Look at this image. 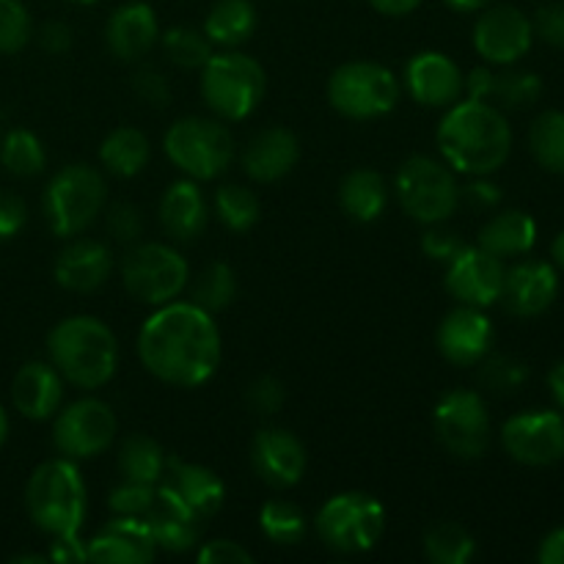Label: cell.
I'll return each mask as SVG.
<instances>
[{
  "label": "cell",
  "mask_w": 564,
  "mask_h": 564,
  "mask_svg": "<svg viewBox=\"0 0 564 564\" xmlns=\"http://www.w3.org/2000/svg\"><path fill=\"white\" fill-rule=\"evenodd\" d=\"M160 42H163V50L171 64L182 66V69H204V64L213 58V42L202 31H196V28H169L160 36Z\"/></svg>",
  "instance_id": "60d3db41"
},
{
  "label": "cell",
  "mask_w": 564,
  "mask_h": 564,
  "mask_svg": "<svg viewBox=\"0 0 564 564\" xmlns=\"http://www.w3.org/2000/svg\"><path fill=\"white\" fill-rule=\"evenodd\" d=\"M369 6L386 17H405L411 11H416L422 6V0H369Z\"/></svg>",
  "instance_id": "6f0895ef"
},
{
  "label": "cell",
  "mask_w": 564,
  "mask_h": 564,
  "mask_svg": "<svg viewBox=\"0 0 564 564\" xmlns=\"http://www.w3.org/2000/svg\"><path fill=\"white\" fill-rule=\"evenodd\" d=\"M538 562L540 564H564V527L554 529L543 538L538 549Z\"/></svg>",
  "instance_id": "9f6ffc18"
},
{
  "label": "cell",
  "mask_w": 564,
  "mask_h": 564,
  "mask_svg": "<svg viewBox=\"0 0 564 564\" xmlns=\"http://www.w3.org/2000/svg\"><path fill=\"white\" fill-rule=\"evenodd\" d=\"M25 510L33 527L50 538L77 534L86 521V482L69 457L42 463L31 474L25 488Z\"/></svg>",
  "instance_id": "277c9868"
},
{
  "label": "cell",
  "mask_w": 564,
  "mask_h": 564,
  "mask_svg": "<svg viewBox=\"0 0 564 564\" xmlns=\"http://www.w3.org/2000/svg\"><path fill=\"white\" fill-rule=\"evenodd\" d=\"M14 564H22V562H31V564H42V562H47V556H42V554H31V556H14V560H11Z\"/></svg>",
  "instance_id": "be15d7a7"
},
{
  "label": "cell",
  "mask_w": 564,
  "mask_h": 564,
  "mask_svg": "<svg viewBox=\"0 0 564 564\" xmlns=\"http://www.w3.org/2000/svg\"><path fill=\"white\" fill-rule=\"evenodd\" d=\"M262 534L275 545H297L306 538V516L301 507L284 499H270L259 512Z\"/></svg>",
  "instance_id": "f35d334b"
},
{
  "label": "cell",
  "mask_w": 564,
  "mask_h": 564,
  "mask_svg": "<svg viewBox=\"0 0 564 564\" xmlns=\"http://www.w3.org/2000/svg\"><path fill=\"white\" fill-rule=\"evenodd\" d=\"M0 163L6 165V171L22 180H31L44 171L47 163V154H44L42 141H39L33 132L28 130H11L6 135L3 147H0Z\"/></svg>",
  "instance_id": "ab89813d"
},
{
  "label": "cell",
  "mask_w": 564,
  "mask_h": 564,
  "mask_svg": "<svg viewBox=\"0 0 564 564\" xmlns=\"http://www.w3.org/2000/svg\"><path fill=\"white\" fill-rule=\"evenodd\" d=\"M435 143L449 169L471 176H490L510 158L512 130L496 105L457 99L441 119Z\"/></svg>",
  "instance_id": "7a4b0ae2"
},
{
  "label": "cell",
  "mask_w": 564,
  "mask_h": 564,
  "mask_svg": "<svg viewBox=\"0 0 564 564\" xmlns=\"http://www.w3.org/2000/svg\"><path fill=\"white\" fill-rule=\"evenodd\" d=\"M31 39V14L22 0H0V53H20Z\"/></svg>",
  "instance_id": "7bdbcfd3"
},
{
  "label": "cell",
  "mask_w": 564,
  "mask_h": 564,
  "mask_svg": "<svg viewBox=\"0 0 564 564\" xmlns=\"http://www.w3.org/2000/svg\"><path fill=\"white\" fill-rule=\"evenodd\" d=\"M251 466L257 477L270 488H295L306 474V449L290 430L264 427L253 435Z\"/></svg>",
  "instance_id": "e0dca14e"
},
{
  "label": "cell",
  "mask_w": 564,
  "mask_h": 564,
  "mask_svg": "<svg viewBox=\"0 0 564 564\" xmlns=\"http://www.w3.org/2000/svg\"><path fill=\"white\" fill-rule=\"evenodd\" d=\"M534 36L543 39L551 47L564 50V3H549L534 14Z\"/></svg>",
  "instance_id": "c3c4849f"
},
{
  "label": "cell",
  "mask_w": 564,
  "mask_h": 564,
  "mask_svg": "<svg viewBox=\"0 0 564 564\" xmlns=\"http://www.w3.org/2000/svg\"><path fill=\"white\" fill-rule=\"evenodd\" d=\"M257 31L251 0H218L204 20V36L220 47H240Z\"/></svg>",
  "instance_id": "1f68e13d"
},
{
  "label": "cell",
  "mask_w": 564,
  "mask_h": 564,
  "mask_svg": "<svg viewBox=\"0 0 564 564\" xmlns=\"http://www.w3.org/2000/svg\"><path fill=\"white\" fill-rule=\"evenodd\" d=\"M237 295V279L235 270L226 262H213L209 268H204L196 275V281L191 284V303H196L204 312L215 314L224 312L231 306Z\"/></svg>",
  "instance_id": "d590c367"
},
{
  "label": "cell",
  "mask_w": 564,
  "mask_h": 564,
  "mask_svg": "<svg viewBox=\"0 0 564 564\" xmlns=\"http://www.w3.org/2000/svg\"><path fill=\"white\" fill-rule=\"evenodd\" d=\"M463 94L468 99L496 105L499 110H521L538 102L543 80L534 72H494L488 66H477L463 83Z\"/></svg>",
  "instance_id": "7402d4cb"
},
{
  "label": "cell",
  "mask_w": 564,
  "mask_h": 564,
  "mask_svg": "<svg viewBox=\"0 0 564 564\" xmlns=\"http://www.w3.org/2000/svg\"><path fill=\"white\" fill-rule=\"evenodd\" d=\"M339 204L358 224H372L386 213L389 204V185L372 169H356L341 180Z\"/></svg>",
  "instance_id": "4dcf8cb0"
},
{
  "label": "cell",
  "mask_w": 564,
  "mask_h": 564,
  "mask_svg": "<svg viewBox=\"0 0 564 564\" xmlns=\"http://www.w3.org/2000/svg\"><path fill=\"white\" fill-rule=\"evenodd\" d=\"M113 257L105 242L75 240L55 259V281L69 292H94L110 279Z\"/></svg>",
  "instance_id": "83f0119b"
},
{
  "label": "cell",
  "mask_w": 564,
  "mask_h": 564,
  "mask_svg": "<svg viewBox=\"0 0 564 564\" xmlns=\"http://www.w3.org/2000/svg\"><path fill=\"white\" fill-rule=\"evenodd\" d=\"M158 551L149 523L135 516H116L86 545L88 562L97 564H147Z\"/></svg>",
  "instance_id": "ac0fdd59"
},
{
  "label": "cell",
  "mask_w": 564,
  "mask_h": 564,
  "mask_svg": "<svg viewBox=\"0 0 564 564\" xmlns=\"http://www.w3.org/2000/svg\"><path fill=\"white\" fill-rule=\"evenodd\" d=\"M207 220L209 209L196 180H176L165 187L163 198H160V224L171 240H198L207 229Z\"/></svg>",
  "instance_id": "f1b7e54d"
},
{
  "label": "cell",
  "mask_w": 564,
  "mask_h": 564,
  "mask_svg": "<svg viewBox=\"0 0 564 564\" xmlns=\"http://www.w3.org/2000/svg\"><path fill=\"white\" fill-rule=\"evenodd\" d=\"M460 202L474 209H494L501 202V187L494 185L488 176H477L466 187H460Z\"/></svg>",
  "instance_id": "f5cc1de1"
},
{
  "label": "cell",
  "mask_w": 564,
  "mask_h": 564,
  "mask_svg": "<svg viewBox=\"0 0 564 564\" xmlns=\"http://www.w3.org/2000/svg\"><path fill=\"white\" fill-rule=\"evenodd\" d=\"M198 564H251L253 554L235 540H209L198 549Z\"/></svg>",
  "instance_id": "f907efd6"
},
{
  "label": "cell",
  "mask_w": 564,
  "mask_h": 564,
  "mask_svg": "<svg viewBox=\"0 0 564 564\" xmlns=\"http://www.w3.org/2000/svg\"><path fill=\"white\" fill-rule=\"evenodd\" d=\"M549 389H551V397H554L556 405L564 411V361L554 364L549 372Z\"/></svg>",
  "instance_id": "680465c9"
},
{
  "label": "cell",
  "mask_w": 564,
  "mask_h": 564,
  "mask_svg": "<svg viewBox=\"0 0 564 564\" xmlns=\"http://www.w3.org/2000/svg\"><path fill=\"white\" fill-rule=\"evenodd\" d=\"M264 69L246 53H213L202 69V97L224 121H242L264 97Z\"/></svg>",
  "instance_id": "5b68a950"
},
{
  "label": "cell",
  "mask_w": 564,
  "mask_h": 564,
  "mask_svg": "<svg viewBox=\"0 0 564 564\" xmlns=\"http://www.w3.org/2000/svg\"><path fill=\"white\" fill-rule=\"evenodd\" d=\"M160 25L154 9L147 3H124L108 17L105 25V44H108L110 55L124 64L141 61L149 50L158 44Z\"/></svg>",
  "instance_id": "cb8c5ba5"
},
{
  "label": "cell",
  "mask_w": 564,
  "mask_h": 564,
  "mask_svg": "<svg viewBox=\"0 0 564 564\" xmlns=\"http://www.w3.org/2000/svg\"><path fill=\"white\" fill-rule=\"evenodd\" d=\"M154 496H158V488L154 485L143 482H121L119 488L110 490L108 507L113 516H135L143 518L149 512V507L154 505Z\"/></svg>",
  "instance_id": "ee69618b"
},
{
  "label": "cell",
  "mask_w": 564,
  "mask_h": 564,
  "mask_svg": "<svg viewBox=\"0 0 564 564\" xmlns=\"http://www.w3.org/2000/svg\"><path fill=\"white\" fill-rule=\"evenodd\" d=\"M132 91L147 105H154V108H163L171 99V86L165 75H160L158 69H149V66H143V69L132 75Z\"/></svg>",
  "instance_id": "7dc6e473"
},
{
  "label": "cell",
  "mask_w": 564,
  "mask_h": 564,
  "mask_svg": "<svg viewBox=\"0 0 564 564\" xmlns=\"http://www.w3.org/2000/svg\"><path fill=\"white\" fill-rule=\"evenodd\" d=\"M534 242H538V224L532 215L521 209H505L482 226L477 246L499 259H512L527 257Z\"/></svg>",
  "instance_id": "f546056e"
},
{
  "label": "cell",
  "mask_w": 564,
  "mask_h": 564,
  "mask_svg": "<svg viewBox=\"0 0 564 564\" xmlns=\"http://www.w3.org/2000/svg\"><path fill=\"white\" fill-rule=\"evenodd\" d=\"M444 3L455 11H482L488 9L494 0H444Z\"/></svg>",
  "instance_id": "91938a15"
},
{
  "label": "cell",
  "mask_w": 564,
  "mask_h": 564,
  "mask_svg": "<svg viewBox=\"0 0 564 564\" xmlns=\"http://www.w3.org/2000/svg\"><path fill=\"white\" fill-rule=\"evenodd\" d=\"M259 213H262V207H259V198L251 187L224 185L215 193V215L229 231H237V235L251 231L257 226Z\"/></svg>",
  "instance_id": "74e56055"
},
{
  "label": "cell",
  "mask_w": 564,
  "mask_h": 564,
  "mask_svg": "<svg viewBox=\"0 0 564 564\" xmlns=\"http://www.w3.org/2000/svg\"><path fill=\"white\" fill-rule=\"evenodd\" d=\"M11 400L25 419H53L64 400V378L53 364L28 361L11 383Z\"/></svg>",
  "instance_id": "d4e9b609"
},
{
  "label": "cell",
  "mask_w": 564,
  "mask_h": 564,
  "mask_svg": "<svg viewBox=\"0 0 564 564\" xmlns=\"http://www.w3.org/2000/svg\"><path fill=\"white\" fill-rule=\"evenodd\" d=\"M319 540L336 554H364L380 543L386 532V510L375 496L361 490L336 494L314 518Z\"/></svg>",
  "instance_id": "52a82bcc"
},
{
  "label": "cell",
  "mask_w": 564,
  "mask_h": 564,
  "mask_svg": "<svg viewBox=\"0 0 564 564\" xmlns=\"http://www.w3.org/2000/svg\"><path fill=\"white\" fill-rule=\"evenodd\" d=\"M50 562L61 564H75V562H88L86 545L77 540V534H61V538H53V545H50Z\"/></svg>",
  "instance_id": "db71d44e"
},
{
  "label": "cell",
  "mask_w": 564,
  "mask_h": 564,
  "mask_svg": "<svg viewBox=\"0 0 564 564\" xmlns=\"http://www.w3.org/2000/svg\"><path fill=\"white\" fill-rule=\"evenodd\" d=\"M532 42V20L516 6H488L474 25V50L496 66H510L521 61Z\"/></svg>",
  "instance_id": "2e32d148"
},
{
  "label": "cell",
  "mask_w": 564,
  "mask_h": 564,
  "mask_svg": "<svg viewBox=\"0 0 564 564\" xmlns=\"http://www.w3.org/2000/svg\"><path fill=\"white\" fill-rule=\"evenodd\" d=\"M505 259L494 257L479 246H463L446 262V292L463 306L488 308L501 297L505 286Z\"/></svg>",
  "instance_id": "9a60e30c"
},
{
  "label": "cell",
  "mask_w": 564,
  "mask_h": 564,
  "mask_svg": "<svg viewBox=\"0 0 564 564\" xmlns=\"http://www.w3.org/2000/svg\"><path fill=\"white\" fill-rule=\"evenodd\" d=\"M433 427L441 446L457 460H477L490 446V416L485 400L471 389H455L438 400Z\"/></svg>",
  "instance_id": "7c38bea8"
},
{
  "label": "cell",
  "mask_w": 564,
  "mask_h": 564,
  "mask_svg": "<svg viewBox=\"0 0 564 564\" xmlns=\"http://www.w3.org/2000/svg\"><path fill=\"white\" fill-rule=\"evenodd\" d=\"M529 149L534 160L551 174H564V113L545 110L529 130Z\"/></svg>",
  "instance_id": "e575fe53"
},
{
  "label": "cell",
  "mask_w": 564,
  "mask_h": 564,
  "mask_svg": "<svg viewBox=\"0 0 564 564\" xmlns=\"http://www.w3.org/2000/svg\"><path fill=\"white\" fill-rule=\"evenodd\" d=\"M438 350L455 367H474L482 361L494 345V325L477 306H457L441 319Z\"/></svg>",
  "instance_id": "d6986e66"
},
{
  "label": "cell",
  "mask_w": 564,
  "mask_h": 564,
  "mask_svg": "<svg viewBox=\"0 0 564 564\" xmlns=\"http://www.w3.org/2000/svg\"><path fill=\"white\" fill-rule=\"evenodd\" d=\"M47 352L61 378L77 389H99L119 367V341L113 330L91 314L61 319L50 330Z\"/></svg>",
  "instance_id": "3957f363"
},
{
  "label": "cell",
  "mask_w": 564,
  "mask_h": 564,
  "mask_svg": "<svg viewBox=\"0 0 564 564\" xmlns=\"http://www.w3.org/2000/svg\"><path fill=\"white\" fill-rule=\"evenodd\" d=\"M460 66L444 53H416L405 66V88L424 108H449L463 97Z\"/></svg>",
  "instance_id": "ffe728a7"
},
{
  "label": "cell",
  "mask_w": 564,
  "mask_h": 564,
  "mask_svg": "<svg viewBox=\"0 0 564 564\" xmlns=\"http://www.w3.org/2000/svg\"><path fill=\"white\" fill-rule=\"evenodd\" d=\"M160 482L174 490L202 521L213 518L226 501V488L218 474L198 463L180 460V457H169V466H165Z\"/></svg>",
  "instance_id": "4316f807"
},
{
  "label": "cell",
  "mask_w": 564,
  "mask_h": 564,
  "mask_svg": "<svg viewBox=\"0 0 564 564\" xmlns=\"http://www.w3.org/2000/svg\"><path fill=\"white\" fill-rule=\"evenodd\" d=\"M424 554L435 564H468L477 554V540L460 523H438L424 538Z\"/></svg>",
  "instance_id": "8d00e7d4"
},
{
  "label": "cell",
  "mask_w": 564,
  "mask_h": 564,
  "mask_svg": "<svg viewBox=\"0 0 564 564\" xmlns=\"http://www.w3.org/2000/svg\"><path fill=\"white\" fill-rule=\"evenodd\" d=\"M501 446L521 466H554L564 460V416L556 411H529L507 419Z\"/></svg>",
  "instance_id": "5bb4252c"
},
{
  "label": "cell",
  "mask_w": 564,
  "mask_h": 564,
  "mask_svg": "<svg viewBox=\"0 0 564 564\" xmlns=\"http://www.w3.org/2000/svg\"><path fill=\"white\" fill-rule=\"evenodd\" d=\"M394 193L405 215L424 226L444 224L460 204L455 174L433 158H408L394 176Z\"/></svg>",
  "instance_id": "30bf717a"
},
{
  "label": "cell",
  "mask_w": 564,
  "mask_h": 564,
  "mask_svg": "<svg viewBox=\"0 0 564 564\" xmlns=\"http://www.w3.org/2000/svg\"><path fill=\"white\" fill-rule=\"evenodd\" d=\"M39 42H42V47L47 50V53H66V50L72 47V31L66 22H47V25L42 28V33H39Z\"/></svg>",
  "instance_id": "11a10c76"
},
{
  "label": "cell",
  "mask_w": 564,
  "mask_h": 564,
  "mask_svg": "<svg viewBox=\"0 0 564 564\" xmlns=\"http://www.w3.org/2000/svg\"><path fill=\"white\" fill-rule=\"evenodd\" d=\"M246 402L253 413H259V416H273V413H279L281 405H284V386H281V380L264 375V378H257L248 386Z\"/></svg>",
  "instance_id": "f6af8a7d"
},
{
  "label": "cell",
  "mask_w": 564,
  "mask_h": 564,
  "mask_svg": "<svg viewBox=\"0 0 564 564\" xmlns=\"http://www.w3.org/2000/svg\"><path fill=\"white\" fill-rule=\"evenodd\" d=\"M556 292H560V275L554 264L527 259L505 273L499 301H505L507 312L516 317H538L549 312L551 303L556 301Z\"/></svg>",
  "instance_id": "44dd1931"
},
{
  "label": "cell",
  "mask_w": 564,
  "mask_h": 564,
  "mask_svg": "<svg viewBox=\"0 0 564 564\" xmlns=\"http://www.w3.org/2000/svg\"><path fill=\"white\" fill-rule=\"evenodd\" d=\"M69 3H75V6H94V3H99V0H69Z\"/></svg>",
  "instance_id": "e7e4bbea"
},
{
  "label": "cell",
  "mask_w": 564,
  "mask_h": 564,
  "mask_svg": "<svg viewBox=\"0 0 564 564\" xmlns=\"http://www.w3.org/2000/svg\"><path fill=\"white\" fill-rule=\"evenodd\" d=\"M149 158H152L149 138L135 127H119L99 147V160H102L105 169L116 176H124V180L141 174Z\"/></svg>",
  "instance_id": "d6a6232c"
},
{
  "label": "cell",
  "mask_w": 564,
  "mask_h": 564,
  "mask_svg": "<svg viewBox=\"0 0 564 564\" xmlns=\"http://www.w3.org/2000/svg\"><path fill=\"white\" fill-rule=\"evenodd\" d=\"M527 364L512 356H485L479 361V383L488 391H496V394H512V391H518L527 383Z\"/></svg>",
  "instance_id": "b9f144b4"
},
{
  "label": "cell",
  "mask_w": 564,
  "mask_h": 564,
  "mask_svg": "<svg viewBox=\"0 0 564 564\" xmlns=\"http://www.w3.org/2000/svg\"><path fill=\"white\" fill-rule=\"evenodd\" d=\"M328 102L345 119H380L400 102V80L375 61H347L330 75Z\"/></svg>",
  "instance_id": "9c48e42d"
},
{
  "label": "cell",
  "mask_w": 564,
  "mask_h": 564,
  "mask_svg": "<svg viewBox=\"0 0 564 564\" xmlns=\"http://www.w3.org/2000/svg\"><path fill=\"white\" fill-rule=\"evenodd\" d=\"M551 257H554V262L564 270V231H560V235H556L554 246H551Z\"/></svg>",
  "instance_id": "94428289"
},
{
  "label": "cell",
  "mask_w": 564,
  "mask_h": 564,
  "mask_svg": "<svg viewBox=\"0 0 564 564\" xmlns=\"http://www.w3.org/2000/svg\"><path fill=\"white\" fill-rule=\"evenodd\" d=\"M165 158L196 182L224 174L235 160V138L220 121L204 116H185L174 121L163 138Z\"/></svg>",
  "instance_id": "8992f818"
},
{
  "label": "cell",
  "mask_w": 564,
  "mask_h": 564,
  "mask_svg": "<svg viewBox=\"0 0 564 564\" xmlns=\"http://www.w3.org/2000/svg\"><path fill=\"white\" fill-rule=\"evenodd\" d=\"M6 435H9V416H6L3 405H0V446H3Z\"/></svg>",
  "instance_id": "6125c7cd"
},
{
  "label": "cell",
  "mask_w": 564,
  "mask_h": 564,
  "mask_svg": "<svg viewBox=\"0 0 564 564\" xmlns=\"http://www.w3.org/2000/svg\"><path fill=\"white\" fill-rule=\"evenodd\" d=\"M108 231L119 242H135L143 231V215L135 204L119 202L108 209Z\"/></svg>",
  "instance_id": "bcb514c9"
},
{
  "label": "cell",
  "mask_w": 564,
  "mask_h": 564,
  "mask_svg": "<svg viewBox=\"0 0 564 564\" xmlns=\"http://www.w3.org/2000/svg\"><path fill=\"white\" fill-rule=\"evenodd\" d=\"M463 246H466V242L460 240V235H457V231L441 229L438 224H433V229L424 231V237H422V251L427 253L433 262L446 264L457 251H460Z\"/></svg>",
  "instance_id": "681fc988"
},
{
  "label": "cell",
  "mask_w": 564,
  "mask_h": 564,
  "mask_svg": "<svg viewBox=\"0 0 564 564\" xmlns=\"http://www.w3.org/2000/svg\"><path fill=\"white\" fill-rule=\"evenodd\" d=\"M121 281L124 290L135 301L147 306H163V303L176 301L187 290L191 281V268L185 257L163 242H141L130 248L121 262Z\"/></svg>",
  "instance_id": "8fae6325"
},
{
  "label": "cell",
  "mask_w": 564,
  "mask_h": 564,
  "mask_svg": "<svg viewBox=\"0 0 564 564\" xmlns=\"http://www.w3.org/2000/svg\"><path fill=\"white\" fill-rule=\"evenodd\" d=\"M25 220H28V209L25 204H22V198L14 196V193L0 191V242L20 235Z\"/></svg>",
  "instance_id": "816d5d0a"
},
{
  "label": "cell",
  "mask_w": 564,
  "mask_h": 564,
  "mask_svg": "<svg viewBox=\"0 0 564 564\" xmlns=\"http://www.w3.org/2000/svg\"><path fill=\"white\" fill-rule=\"evenodd\" d=\"M165 466H169V455H165L158 441L147 438V435H132L121 444L119 471L121 479H127V482L158 485L163 479Z\"/></svg>",
  "instance_id": "836d02e7"
},
{
  "label": "cell",
  "mask_w": 564,
  "mask_h": 564,
  "mask_svg": "<svg viewBox=\"0 0 564 564\" xmlns=\"http://www.w3.org/2000/svg\"><path fill=\"white\" fill-rule=\"evenodd\" d=\"M297 158H301V147L297 138L284 127H270L253 135L248 147L242 149V169L253 182H279L295 169Z\"/></svg>",
  "instance_id": "484cf974"
},
{
  "label": "cell",
  "mask_w": 564,
  "mask_h": 564,
  "mask_svg": "<svg viewBox=\"0 0 564 564\" xmlns=\"http://www.w3.org/2000/svg\"><path fill=\"white\" fill-rule=\"evenodd\" d=\"M105 176L91 165H66L44 191V218L58 237H75L97 220L105 207Z\"/></svg>",
  "instance_id": "ba28073f"
},
{
  "label": "cell",
  "mask_w": 564,
  "mask_h": 564,
  "mask_svg": "<svg viewBox=\"0 0 564 564\" xmlns=\"http://www.w3.org/2000/svg\"><path fill=\"white\" fill-rule=\"evenodd\" d=\"M143 521L152 529L158 549L169 551V554H185V551H191L193 545L198 543V534H202L204 523L202 518H198L174 490L165 488V485L158 488L154 505L149 507Z\"/></svg>",
  "instance_id": "603a6c76"
},
{
  "label": "cell",
  "mask_w": 564,
  "mask_h": 564,
  "mask_svg": "<svg viewBox=\"0 0 564 564\" xmlns=\"http://www.w3.org/2000/svg\"><path fill=\"white\" fill-rule=\"evenodd\" d=\"M138 358L169 386L196 389L220 367V330L213 314L191 301H171L143 319Z\"/></svg>",
  "instance_id": "6da1fadb"
},
{
  "label": "cell",
  "mask_w": 564,
  "mask_h": 564,
  "mask_svg": "<svg viewBox=\"0 0 564 564\" xmlns=\"http://www.w3.org/2000/svg\"><path fill=\"white\" fill-rule=\"evenodd\" d=\"M116 438V416L108 402L77 400L58 413L53 424V444L69 460H91L102 455Z\"/></svg>",
  "instance_id": "4fadbf2b"
}]
</instances>
